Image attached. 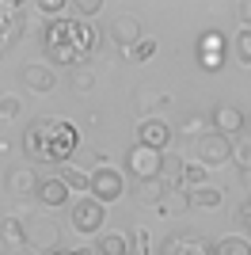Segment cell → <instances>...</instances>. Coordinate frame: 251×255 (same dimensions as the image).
I'll return each mask as SVG.
<instances>
[{"label":"cell","mask_w":251,"mask_h":255,"mask_svg":"<svg viewBox=\"0 0 251 255\" xmlns=\"http://www.w3.org/2000/svg\"><path fill=\"white\" fill-rule=\"evenodd\" d=\"M23 244H31L34 252H57L61 229L53 225V217H27L23 221Z\"/></svg>","instance_id":"277c9868"},{"label":"cell","mask_w":251,"mask_h":255,"mask_svg":"<svg viewBox=\"0 0 251 255\" xmlns=\"http://www.w3.org/2000/svg\"><path fill=\"white\" fill-rule=\"evenodd\" d=\"M0 118H4V122L19 118V99L15 96H0Z\"/></svg>","instance_id":"4dcf8cb0"},{"label":"cell","mask_w":251,"mask_h":255,"mask_svg":"<svg viewBox=\"0 0 251 255\" xmlns=\"http://www.w3.org/2000/svg\"><path fill=\"white\" fill-rule=\"evenodd\" d=\"M236 11H240L244 27H248V31H251V0H240V8H236Z\"/></svg>","instance_id":"e575fe53"},{"label":"cell","mask_w":251,"mask_h":255,"mask_svg":"<svg viewBox=\"0 0 251 255\" xmlns=\"http://www.w3.org/2000/svg\"><path fill=\"white\" fill-rule=\"evenodd\" d=\"M38 11L46 15V19H61V11H65V0H38Z\"/></svg>","instance_id":"1f68e13d"},{"label":"cell","mask_w":251,"mask_h":255,"mask_svg":"<svg viewBox=\"0 0 251 255\" xmlns=\"http://www.w3.org/2000/svg\"><path fill=\"white\" fill-rule=\"evenodd\" d=\"M202 126H206V122H202L198 115H190L187 122H183V133H190V137H202V133H206V129H202Z\"/></svg>","instance_id":"836d02e7"},{"label":"cell","mask_w":251,"mask_h":255,"mask_svg":"<svg viewBox=\"0 0 251 255\" xmlns=\"http://www.w3.org/2000/svg\"><path fill=\"white\" fill-rule=\"evenodd\" d=\"M50 255H80V252H50Z\"/></svg>","instance_id":"74e56055"},{"label":"cell","mask_w":251,"mask_h":255,"mask_svg":"<svg viewBox=\"0 0 251 255\" xmlns=\"http://www.w3.org/2000/svg\"><path fill=\"white\" fill-rule=\"evenodd\" d=\"M95 252L99 255H129V240L122 233H103L95 240Z\"/></svg>","instance_id":"e0dca14e"},{"label":"cell","mask_w":251,"mask_h":255,"mask_svg":"<svg viewBox=\"0 0 251 255\" xmlns=\"http://www.w3.org/2000/svg\"><path fill=\"white\" fill-rule=\"evenodd\" d=\"M198 61L202 69H209V73H217L221 65H225V38H221L217 31H209L198 38Z\"/></svg>","instance_id":"7c38bea8"},{"label":"cell","mask_w":251,"mask_h":255,"mask_svg":"<svg viewBox=\"0 0 251 255\" xmlns=\"http://www.w3.org/2000/svg\"><path fill=\"white\" fill-rule=\"evenodd\" d=\"M160 183H164L167 191H179V187H183V160H179V156H164Z\"/></svg>","instance_id":"d6986e66"},{"label":"cell","mask_w":251,"mask_h":255,"mask_svg":"<svg viewBox=\"0 0 251 255\" xmlns=\"http://www.w3.org/2000/svg\"><path fill=\"white\" fill-rule=\"evenodd\" d=\"M209 122L217 126V133H240L244 129V111L240 107H229V103H221V107H213V115H209Z\"/></svg>","instance_id":"4fadbf2b"},{"label":"cell","mask_w":251,"mask_h":255,"mask_svg":"<svg viewBox=\"0 0 251 255\" xmlns=\"http://www.w3.org/2000/svg\"><path fill=\"white\" fill-rule=\"evenodd\" d=\"M232 50H236V61H240V65H251V31H240V34H236Z\"/></svg>","instance_id":"83f0119b"},{"label":"cell","mask_w":251,"mask_h":255,"mask_svg":"<svg viewBox=\"0 0 251 255\" xmlns=\"http://www.w3.org/2000/svg\"><path fill=\"white\" fill-rule=\"evenodd\" d=\"M160 255H213V244L198 233H175L164 240Z\"/></svg>","instance_id":"9c48e42d"},{"label":"cell","mask_w":251,"mask_h":255,"mask_svg":"<svg viewBox=\"0 0 251 255\" xmlns=\"http://www.w3.org/2000/svg\"><path fill=\"white\" fill-rule=\"evenodd\" d=\"M4 183H8L11 194H19V198H23V194H34V191H38V171L27 168V164H23V168H8Z\"/></svg>","instance_id":"2e32d148"},{"label":"cell","mask_w":251,"mask_h":255,"mask_svg":"<svg viewBox=\"0 0 251 255\" xmlns=\"http://www.w3.org/2000/svg\"><path fill=\"white\" fill-rule=\"evenodd\" d=\"M99 8H103V0H73V11H76V19H92V15H99Z\"/></svg>","instance_id":"f1b7e54d"},{"label":"cell","mask_w":251,"mask_h":255,"mask_svg":"<svg viewBox=\"0 0 251 255\" xmlns=\"http://www.w3.org/2000/svg\"><path fill=\"white\" fill-rule=\"evenodd\" d=\"M187 206H190V198L183 191H167L164 198H160V210H164V213H183Z\"/></svg>","instance_id":"d4e9b609"},{"label":"cell","mask_w":251,"mask_h":255,"mask_svg":"<svg viewBox=\"0 0 251 255\" xmlns=\"http://www.w3.org/2000/svg\"><path fill=\"white\" fill-rule=\"evenodd\" d=\"M133 194H137V202H145V206H160V198L167 194V187L160 179H145V183L133 187Z\"/></svg>","instance_id":"ffe728a7"},{"label":"cell","mask_w":251,"mask_h":255,"mask_svg":"<svg viewBox=\"0 0 251 255\" xmlns=\"http://www.w3.org/2000/svg\"><path fill=\"white\" fill-rule=\"evenodd\" d=\"M194 152H198L202 168H217V164H225V160L232 156V141L225 137V133H217V129H209V133H202V137L194 141Z\"/></svg>","instance_id":"8992f818"},{"label":"cell","mask_w":251,"mask_h":255,"mask_svg":"<svg viewBox=\"0 0 251 255\" xmlns=\"http://www.w3.org/2000/svg\"><path fill=\"white\" fill-rule=\"evenodd\" d=\"M0 236H4L8 244H19L23 240V217H4V221H0Z\"/></svg>","instance_id":"484cf974"},{"label":"cell","mask_w":251,"mask_h":255,"mask_svg":"<svg viewBox=\"0 0 251 255\" xmlns=\"http://www.w3.org/2000/svg\"><path fill=\"white\" fill-rule=\"evenodd\" d=\"M156 53V38H148V34H141L133 46H126V61H148Z\"/></svg>","instance_id":"7402d4cb"},{"label":"cell","mask_w":251,"mask_h":255,"mask_svg":"<svg viewBox=\"0 0 251 255\" xmlns=\"http://www.w3.org/2000/svg\"><path fill=\"white\" fill-rule=\"evenodd\" d=\"M244 221H248V225H251V202H248V206H244Z\"/></svg>","instance_id":"d590c367"},{"label":"cell","mask_w":251,"mask_h":255,"mask_svg":"<svg viewBox=\"0 0 251 255\" xmlns=\"http://www.w3.org/2000/svg\"><path fill=\"white\" fill-rule=\"evenodd\" d=\"M95 27L80 19H50L46 23V34H42V50L50 53V61L57 65H84L88 53L95 50Z\"/></svg>","instance_id":"7a4b0ae2"},{"label":"cell","mask_w":251,"mask_h":255,"mask_svg":"<svg viewBox=\"0 0 251 255\" xmlns=\"http://www.w3.org/2000/svg\"><path fill=\"white\" fill-rule=\"evenodd\" d=\"M69 80H73L76 92H92L95 88V73L88 69V65H73V76H69Z\"/></svg>","instance_id":"cb8c5ba5"},{"label":"cell","mask_w":251,"mask_h":255,"mask_svg":"<svg viewBox=\"0 0 251 255\" xmlns=\"http://www.w3.org/2000/svg\"><path fill=\"white\" fill-rule=\"evenodd\" d=\"M23 149L38 164H69L76 149H80V129L69 118H34L27 133H23Z\"/></svg>","instance_id":"6da1fadb"},{"label":"cell","mask_w":251,"mask_h":255,"mask_svg":"<svg viewBox=\"0 0 251 255\" xmlns=\"http://www.w3.org/2000/svg\"><path fill=\"white\" fill-rule=\"evenodd\" d=\"M73 229H76V233H84V236L103 229V206L95 202L92 194H80V198L73 202Z\"/></svg>","instance_id":"ba28073f"},{"label":"cell","mask_w":251,"mask_h":255,"mask_svg":"<svg viewBox=\"0 0 251 255\" xmlns=\"http://www.w3.org/2000/svg\"><path fill=\"white\" fill-rule=\"evenodd\" d=\"M126 240H129V248H133L137 255H145V252H148V233H145V229H133Z\"/></svg>","instance_id":"d6a6232c"},{"label":"cell","mask_w":251,"mask_h":255,"mask_svg":"<svg viewBox=\"0 0 251 255\" xmlns=\"http://www.w3.org/2000/svg\"><path fill=\"white\" fill-rule=\"evenodd\" d=\"M88 194H92L99 206L118 202V198L126 194V179H122V171L111 168V164H99V168L88 175Z\"/></svg>","instance_id":"3957f363"},{"label":"cell","mask_w":251,"mask_h":255,"mask_svg":"<svg viewBox=\"0 0 251 255\" xmlns=\"http://www.w3.org/2000/svg\"><path fill=\"white\" fill-rule=\"evenodd\" d=\"M244 129H248V137H251V115H244Z\"/></svg>","instance_id":"8d00e7d4"},{"label":"cell","mask_w":251,"mask_h":255,"mask_svg":"<svg viewBox=\"0 0 251 255\" xmlns=\"http://www.w3.org/2000/svg\"><path fill=\"white\" fill-rule=\"evenodd\" d=\"M19 38H23V8L15 0H0V53H8Z\"/></svg>","instance_id":"52a82bcc"},{"label":"cell","mask_w":251,"mask_h":255,"mask_svg":"<svg viewBox=\"0 0 251 255\" xmlns=\"http://www.w3.org/2000/svg\"><path fill=\"white\" fill-rule=\"evenodd\" d=\"M111 38L122 46H133L137 38H141V19L137 15H129V11H122V15H115L111 19Z\"/></svg>","instance_id":"5bb4252c"},{"label":"cell","mask_w":251,"mask_h":255,"mask_svg":"<svg viewBox=\"0 0 251 255\" xmlns=\"http://www.w3.org/2000/svg\"><path fill=\"white\" fill-rule=\"evenodd\" d=\"M232 156H236V164H240V171L251 168V137H244L236 149H232Z\"/></svg>","instance_id":"f546056e"},{"label":"cell","mask_w":251,"mask_h":255,"mask_svg":"<svg viewBox=\"0 0 251 255\" xmlns=\"http://www.w3.org/2000/svg\"><path fill=\"white\" fill-rule=\"evenodd\" d=\"M34 194H38V202L50 206V210L69 202V187L61 183V175H46V179H38V191H34Z\"/></svg>","instance_id":"9a60e30c"},{"label":"cell","mask_w":251,"mask_h":255,"mask_svg":"<svg viewBox=\"0 0 251 255\" xmlns=\"http://www.w3.org/2000/svg\"><path fill=\"white\" fill-rule=\"evenodd\" d=\"M213 255H251V244H248V236H221L217 244H213Z\"/></svg>","instance_id":"ac0fdd59"},{"label":"cell","mask_w":251,"mask_h":255,"mask_svg":"<svg viewBox=\"0 0 251 255\" xmlns=\"http://www.w3.org/2000/svg\"><path fill=\"white\" fill-rule=\"evenodd\" d=\"M126 168H129V175H137V183H145V179H160V168H164V152L145 149V145H133V149L126 152Z\"/></svg>","instance_id":"5b68a950"},{"label":"cell","mask_w":251,"mask_h":255,"mask_svg":"<svg viewBox=\"0 0 251 255\" xmlns=\"http://www.w3.org/2000/svg\"><path fill=\"white\" fill-rule=\"evenodd\" d=\"M167 141H171V126H167L164 118H141V122H137V145L164 152Z\"/></svg>","instance_id":"30bf717a"},{"label":"cell","mask_w":251,"mask_h":255,"mask_svg":"<svg viewBox=\"0 0 251 255\" xmlns=\"http://www.w3.org/2000/svg\"><path fill=\"white\" fill-rule=\"evenodd\" d=\"M19 80L27 92H38V96H46V92H53L57 88V76H53L50 65H42V61H31V65H23L19 69Z\"/></svg>","instance_id":"8fae6325"},{"label":"cell","mask_w":251,"mask_h":255,"mask_svg":"<svg viewBox=\"0 0 251 255\" xmlns=\"http://www.w3.org/2000/svg\"><path fill=\"white\" fill-rule=\"evenodd\" d=\"M183 183H187V187H194V191H198V187H206V168H202V164H183Z\"/></svg>","instance_id":"4316f807"},{"label":"cell","mask_w":251,"mask_h":255,"mask_svg":"<svg viewBox=\"0 0 251 255\" xmlns=\"http://www.w3.org/2000/svg\"><path fill=\"white\" fill-rule=\"evenodd\" d=\"M190 206H202V210H217L221 202H225V194L217 191V187H198L194 194H187Z\"/></svg>","instance_id":"44dd1931"},{"label":"cell","mask_w":251,"mask_h":255,"mask_svg":"<svg viewBox=\"0 0 251 255\" xmlns=\"http://www.w3.org/2000/svg\"><path fill=\"white\" fill-rule=\"evenodd\" d=\"M61 183L69 187V194H73V191L88 194V175H84V171H76V168H69V164L61 168Z\"/></svg>","instance_id":"603a6c76"}]
</instances>
